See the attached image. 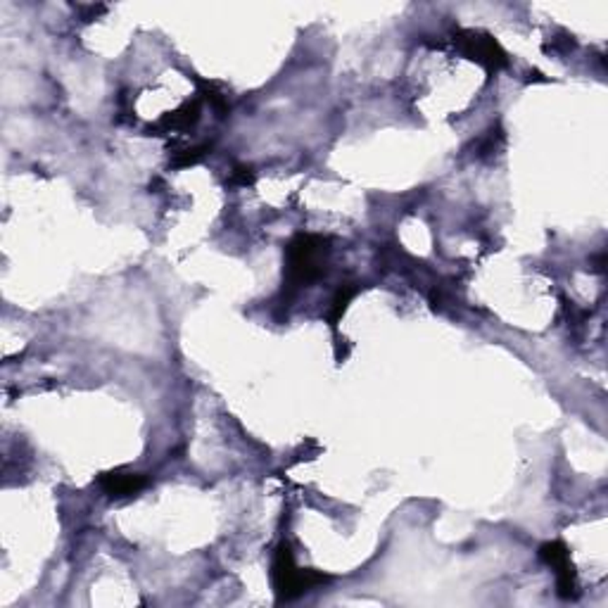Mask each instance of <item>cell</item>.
<instances>
[{
  "label": "cell",
  "instance_id": "cell-6",
  "mask_svg": "<svg viewBox=\"0 0 608 608\" xmlns=\"http://www.w3.org/2000/svg\"><path fill=\"white\" fill-rule=\"evenodd\" d=\"M356 295V288L355 285H342L338 292H335L333 297V304H331V314H328V319H331V326H338V321L342 319V314H345V309L349 307V302H352V297Z\"/></svg>",
  "mask_w": 608,
  "mask_h": 608
},
{
  "label": "cell",
  "instance_id": "cell-8",
  "mask_svg": "<svg viewBox=\"0 0 608 608\" xmlns=\"http://www.w3.org/2000/svg\"><path fill=\"white\" fill-rule=\"evenodd\" d=\"M207 152L209 145H198V148L183 150V152H178V155L174 157V167H191V164H198Z\"/></svg>",
  "mask_w": 608,
  "mask_h": 608
},
{
  "label": "cell",
  "instance_id": "cell-5",
  "mask_svg": "<svg viewBox=\"0 0 608 608\" xmlns=\"http://www.w3.org/2000/svg\"><path fill=\"white\" fill-rule=\"evenodd\" d=\"M148 485L145 475L141 473H124V471H112V473L100 475V487H103L110 497H134Z\"/></svg>",
  "mask_w": 608,
  "mask_h": 608
},
{
  "label": "cell",
  "instance_id": "cell-9",
  "mask_svg": "<svg viewBox=\"0 0 608 608\" xmlns=\"http://www.w3.org/2000/svg\"><path fill=\"white\" fill-rule=\"evenodd\" d=\"M254 181V174L250 167H238L236 174H233V183H240V186H250Z\"/></svg>",
  "mask_w": 608,
  "mask_h": 608
},
{
  "label": "cell",
  "instance_id": "cell-1",
  "mask_svg": "<svg viewBox=\"0 0 608 608\" xmlns=\"http://www.w3.org/2000/svg\"><path fill=\"white\" fill-rule=\"evenodd\" d=\"M328 253V238L297 236L285 250V278L290 288H300L319 278L323 271V257Z\"/></svg>",
  "mask_w": 608,
  "mask_h": 608
},
{
  "label": "cell",
  "instance_id": "cell-3",
  "mask_svg": "<svg viewBox=\"0 0 608 608\" xmlns=\"http://www.w3.org/2000/svg\"><path fill=\"white\" fill-rule=\"evenodd\" d=\"M540 558L547 565H551L557 571V585L558 596L564 599H573L578 596V582H575V571L571 565V554L565 550V544L561 542H547L540 550Z\"/></svg>",
  "mask_w": 608,
  "mask_h": 608
},
{
  "label": "cell",
  "instance_id": "cell-7",
  "mask_svg": "<svg viewBox=\"0 0 608 608\" xmlns=\"http://www.w3.org/2000/svg\"><path fill=\"white\" fill-rule=\"evenodd\" d=\"M200 89H202V97L209 100L212 107H214L216 112H222V117H223V114L229 112V103H226V97H223L222 90H216L214 83H207V82H200Z\"/></svg>",
  "mask_w": 608,
  "mask_h": 608
},
{
  "label": "cell",
  "instance_id": "cell-4",
  "mask_svg": "<svg viewBox=\"0 0 608 608\" xmlns=\"http://www.w3.org/2000/svg\"><path fill=\"white\" fill-rule=\"evenodd\" d=\"M459 45L464 48L468 58H473L475 62H480L487 69H502L506 67V52L502 51V45L495 41L487 34H475V31H461L459 34Z\"/></svg>",
  "mask_w": 608,
  "mask_h": 608
},
{
  "label": "cell",
  "instance_id": "cell-2",
  "mask_svg": "<svg viewBox=\"0 0 608 608\" xmlns=\"http://www.w3.org/2000/svg\"><path fill=\"white\" fill-rule=\"evenodd\" d=\"M271 580H274V589L278 601L297 599L300 594L309 592L316 585L328 582L326 575L316 571H300L292 558L288 544H278L274 554V564H271Z\"/></svg>",
  "mask_w": 608,
  "mask_h": 608
}]
</instances>
